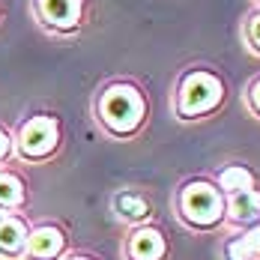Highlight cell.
<instances>
[{"mask_svg": "<svg viewBox=\"0 0 260 260\" xmlns=\"http://www.w3.org/2000/svg\"><path fill=\"white\" fill-rule=\"evenodd\" d=\"M96 123L102 126L111 138H132L147 123L150 105L138 84L132 81H111L105 84L96 96Z\"/></svg>", "mask_w": 260, "mask_h": 260, "instance_id": "cell-1", "label": "cell"}, {"mask_svg": "<svg viewBox=\"0 0 260 260\" xmlns=\"http://www.w3.org/2000/svg\"><path fill=\"white\" fill-rule=\"evenodd\" d=\"M224 102V81L209 69H188L177 84L174 111L180 120H204Z\"/></svg>", "mask_w": 260, "mask_h": 260, "instance_id": "cell-2", "label": "cell"}, {"mask_svg": "<svg viewBox=\"0 0 260 260\" xmlns=\"http://www.w3.org/2000/svg\"><path fill=\"white\" fill-rule=\"evenodd\" d=\"M60 141H63V126L54 114H30L12 132L15 158L30 161V165L48 161L60 150Z\"/></svg>", "mask_w": 260, "mask_h": 260, "instance_id": "cell-3", "label": "cell"}, {"mask_svg": "<svg viewBox=\"0 0 260 260\" xmlns=\"http://www.w3.org/2000/svg\"><path fill=\"white\" fill-rule=\"evenodd\" d=\"M177 212L188 228L209 231L224 218V194L207 180H188L177 194Z\"/></svg>", "mask_w": 260, "mask_h": 260, "instance_id": "cell-4", "label": "cell"}, {"mask_svg": "<svg viewBox=\"0 0 260 260\" xmlns=\"http://www.w3.org/2000/svg\"><path fill=\"white\" fill-rule=\"evenodd\" d=\"M30 12L51 36H72L84 24V0H30Z\"/></svg>", "mask_w": 260, "mask_h": 260, "instance_id": "cell-5", "label": "cell"}, {"mask_svg": "<svg viewBox=\"0 0 260 260\" xmlns=\"http://www.w3.org/2000/svg\"><path fill=\"white\" fill-rule=\"evenodd\" d=\"M66 254V234L57 224H36L27 234L24 260H60Z\"/></svg>", "mask_w": 260, "mask_h": 260, "instance_id": "cell-6", "label": "cell"}, {"mask_svg": "<svg viewBox=\"0 0 260 260\" xmlns=\"http://www.w3.org/2000/svg\"><path fill=\"white\" fill-rule=\"evenodd\" d=\"M30 224L21 212L0 215V260H24V245Z\"/></svg>", "mask_w": 260, "mask_h": 260, "instance_id": "cell-7", "label": "cell"}, {"mask_svg": "<svg viewBox=\"0 0 260 260\" xmlns=\"http://www.w3.org/2000/svg\"><path fill=\"white\" fill-rule=\"evenodd\" d=\"M168 242L161 231L156 228H135L126 242V257L129 260H165Z\"/></svg>", "mask_w": 260, "mask_h": 260, "instance_id": "cell-8", "label": "cell"}, {"mask_svg": "<svg viewBox=\"0 0 260 260\" xmlns=\"http://www.w3.org/2000/svg\"><path fill=\"white\" fill-rule=\"evenodd\" d=\"M24 204H27L24 177H21L15 168L3 165V168H0V215H3V212H21Z\"/></svg>", "mask_w": 260, "mask_h": 260, "instance_id": "cell-9", "label": "cell"}, {"mask_svg": "<svg viewBox=\"0 0 260 260\" xmlns=\"http://www.w3.org/2000/svg\"><path fill=\"white\" fill-rule=\"evenodd\" d=\"M224 215L234 224H257L260 221V188L224 198Z\"/></svg>", "mask_w": 260, "mask_h": 260, "instance_id": "cell-10", "label": "cell"}, {"mask_svg": "<svg viewBox=\"0 0 260 260\" xmlns=\"http://www.w3.org/2000/svg\"><path fill=\"white\" fill-rule=\"evenodd\" d=\"M254 174H251V168L248 165H224L221 171H218V191L224 194V198H231V194H239V191H251V188H257L254 185Z\"/></svg>", "mask_w": 260, "mask_h": 260, "instance_id": "cell-11", "label": "cell"}, {"mask_svg": "<svg viewBox=\"0 0 260 260\" xmlns=\"http://www.w3.org/2000/svg\"><path fill=\"white\" fill-rule=\"evenodd\" d=\"M114 212L123 218V221H129V224H141V221H147L150 218V201L141 194V191H120L117 198H114Z\"/></svg>", "mask_w": 260, "mask_h": 260, "instance_id": "cell-12", "label": "cell"}, {"mask_svg": "<svg viewBox=\"0 0 260 260\" xmlns=\"http://www.w3.org/2000/svg\"><path fill=\"white\" fill-rule=\"evenodd\" d=\"M224 257L228 260H260V221L251 224L242 236H234L224 245Z\"/></svg>", "mask_w": 260, "mask_h": 260, "instance_id": "cell-13", "label": "cell"}, {"mask_svg": "<svg viewBox=\"0 0 260 260\" xmlns=\"http://www.w3.org/2000/svg\"><path fill=\"white\" fill-rule=\"evenodd\" d=\"M242 36H245V42H248V51L260 54V9L248 15V21L242 27Z\"/></svg>", "mask_w": 260, "mask_h": 260, "instance_id": "cell-14", "label": "cell"}, {"mask_svg": "<svg viewBox=\"0 0 260 260\" xmlns=\"http://www.w3.org/2000/svg\"><path fill=\"white\" fill-rule=\"evenodd\" d=\"M12 156H15V147H12V132L0 123V168H3V165H6Z\"/></svg>", "mask_w": 260, "mask_h": 260, "instance_id": "cell-15", "label": "cell"}, {"mask_svg": "<svg viewBox=\"0 0 260 260\" xmlns=\"http://www.w3.org/2000/svg\"><path fill=\"white\" fill-rule=\"evenodd\" d=\"M248 108L260 117V78L251 81V87H248Z\"/></svg>", "mask_w": 260, "mask_h": 260, "instance_id": "cell-16", "label": "cell"}, {"mask_svg": "<svg viewBox=\"0 0 260 260\" xmlns=\"http://www.w3.org/2000/svg\"><path fill=\"white\" fill-rule=\"evenodd\" d=\"M66 260H90V257H84V254H69Z\"/></svg>", "mask_w": 260, "mask_h": 260, "instance_id": "cell-17", "label": "cell"}, {"mask_svg": "<svg viewBox=\"0 0 260 260\" xmlns=\"http://www.w3.org/2000/svg\"><path fill=\"white\" fill-rule=\"evenodd\" d=\"M0 21H3V6H0Z\"/></svg>", "mask_w": 260, "mask_h": 260, "instance_id": "cell-18", "label": "cell"}]
</instances>
